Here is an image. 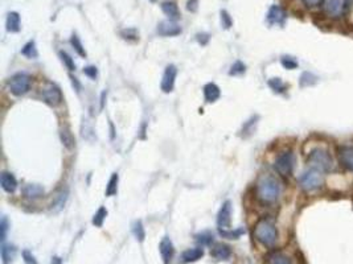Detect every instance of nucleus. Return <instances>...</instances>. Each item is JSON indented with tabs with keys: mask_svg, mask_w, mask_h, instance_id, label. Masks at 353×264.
Listing matches in <instances>:
<instances>
[{
	"mask_svg": "<svg viewBox=\"0 0 353 264\" xmlns=\"http://www.w3.org/2000/svg\"><path fill=\"white\" fill-rule=\"evenodd\" d=\"M265 264H292L291 259L281 251H273L266 256Z\"/></svg>",
	"mask_w": 353,
	"mask_h": 264,
	"instance_id": "20",
	"label": "nucleus"
},
{
	"mask_svg": "<svg viewBox=\"0 0 353 264\" xmlns=\"http://www.w3.org/2000/svg\"><path fill=\"white\" fill-rule=\"evenodd\" d=\"M44 188L37 183H28L22 188V196L28 200H37L44 196Z\"/></svg>",
	"mask_w": 353,
	"mask_h": 264,
	"instance_id": "15",
	"label": "nucleus"
},
{
	"mask_svg": "<svg viewBox=\"0 0 353 264\" xmlns=\"http://www.w3.org/2000/svg\"><path fill=\"white\" fill-rule=\"evenodd\" d=\"M353 9V0H344V11L345 12H348Z\"/></svg>",
	"mask_w": 353,
	"mask_h": 264,
	"instance_id": "48",
	"label": "nucleus"
},
{
	"mask_svg": "<svg viewBox=\"0 0 353 264\" xmlns=\"http://www.w3.org/2000/svg\"><path fill=\"white\" fill-rule=\"evenodd\" d=\"M60 57H61V61L65 63V66L69 69V70H76V63L73 61V59L66 53V52H60Z\"/></svg>",
	"mask_w": 353,
	"mask_h": 264,
	"instance_id": "38",
	"label": "nucleus"
},
{
	"mask_svg": "<svg viewBox=\"0 0 353 264\" xmlns=\"http://www.w3.org/2000/svg\"><path fill=\"white\" fill-rule=\"evenodd\" d=\"M132 233H134L135 238L138 239L139 242H143L144 238H146V233H144V227L140 221H136L132 226Z\"/></svg>",
	"mask_w": 353,
	"mask_h": 264,
	"instance_id": "33",
	"label": "nucleus"
},
{
	"mask_svg": "<svg viewBox=\"0 0 353 264\" xmlns=\"http://www.w3.org/2000/svg\"><path fill=\"white\" fill-rule=\"evenodd\" d=\"M7 231H8V221L5 217L1 218V222H0V239L4 241L5 235H7Z\"/></svg>",
	"mask_w": 353,
	"mask_h": 264,
	"instance_id": "40",
	"label": "nucleus"
},
{
	"mask_svg": "<svg viewBox=\"0 0 353 264\" xmlns=\"http://www.w3.org/2000/svg\"><path fill=\"white\" fill-rule=\"evenodd\" d=\"M187 9L189 12H196L197 9H199V1L197 0H188Z\"/></svg>",
	"mask_w": 353,
	"mask_h": 264,
	"instance_id": "44",
	"label": "nucleus"
},
{
	"mask_svg": "<svg viewBox=\"0 0 353 264\" xmlns=\"http://www.w3.org/2000/svg\"><path fill=\"white\" fill-rule=\"evenodd\" d=\"M324 183L323 176L320 172L316 169H309L300 176L299 185L304 192H315L317 189H320Z\"/></svg>",
	"mask_w": 353,
	"mask_h": 264,
	"instance_id": "4",
	"label": "nucleus"
},
{
	"mask_svg": "<svg viewBox=\"0 0 353 264\" xmlns=\"http://www.w3.org/2000/svg\"><path fill=\"white\" fill-rule=\"evenodd\" d=\"M302 1H303L307 7H317V5L322 4L324 0H302Z\"/></svg>",
	"mask_w": 353,
	"mask_h": 264,
	"instance_id": "46",
	"label": "nucleus"
},
{
	"mask_svg": "<svg viewBox=\"0 0 353 264\" xmlns=\"http://www.w3.org/2000/svg\"><path fill=\"white\" fill-rule=\"evenodd\" d=\"M16 255V248L11 244H3L1 246V259L3 264H12Z\"/></svg>",
	"mask_w": 353,
	"mask_h": 264,
	"instance_id": "25",
	"label": "nucleus"
},
{
	"mask_svg": "<svg viewBox=\"0 0 353 264\" xmlns=\"http://www.w3.org/2000/svg\"><path fill=\"white\" fill-rule=\"evenodd\" d=\"M245 70H246L245 63H242L241 61H236V62L232 65V67H230L229 74H230V76H240V74H243Z\"/></svg>",
	"mask_w": 353,
	"mask_h": 264,
	"instance_id": "37",
	"label": "nucleus"
},
{
	"mask_svg": "<svg viewBox=\"0 0 353 264\" xmlns=\"http://www.w3.org/2000/svg\"><path fill=\"white\" fill-rule=\"evenodd\" d=\"M159 250H160L161 259H163L164 264H170L175 254L174 244L171 242L170 238L168 237L163 238V241L160 242V246H159Z\"/></svg>",
	"mask_w": 353,
	"mask_h": 264,
	"instance_id": "13",
	"label": "nucleus"
},
{
	"mask_svg": "<svg viewBox=\"0 0 353 264\" xmlns=\"http://www.w3.org/2000/svg\"><path fill=\"white\" fill-rule=\"evenodd\" d=\"M122 36H123V39H132V40H138V32L135 31V29H126V31L122 32Z\"/></svg>",
	"mask_w": 353,
	"mask_h": 264,
	"instance_id": "41",
	"label": "nucleus"
},
{
	"mask_svg": "<svg viewBox=\"0 0 353 264\" xmlns=\"http://www.w3.org/2000/svg\"><path fill=\"white\" fill-rule=\"evenodd\" d=\"M0 183L1 188L4 189L7 193H14L18 188V181L15 179V176L9 172H3L0 176Z\"/></svg>",
	"mask_w": 353,
	"mask_h": 264,
	"instance_id": "17",
	"label": "nucleus"
},
{
	"mask_svg": "<svg viewBox=\"0 0 353 264\" xmlns=\"http://www.w3.org/2000/svg\"><path fill=\"white\" fill-rule=\"evenodd\" d=\"M157 33L164 37L177 36V35L181 33V27H180L179 24H176L174 20H164V21L159 22Z\"/></svg>",
	"mask_w": 353,
	"mask_h": 264,
	"instance_id": "11",
	"label": "nucleus"
},
{
	"mask_svg": "<svg viewBox=\"0 0 353 264\" xmlns=\"http://www.w3.org/2000/svg\"><path fill=\"white\" fill-rule=\"evenodd\" d=\"M106 215H108V210L105 209V207H99L98 211L94 214L93 217V224L94 226H97V227H101L103 224V221L106 218Z\"/></svg>",
	"mask_w": 353,
	"mask_h": 264,
	"instance_id": "32",
	"label": "nucleus"
},
{
	"mask_svg": "<svg viewBox=\"0 0 353 264\" xmlns=\"http://www.w3.org/2000/svg\"><path fill=\"white\" fill-rule=\"evenodd\" d=\"M307 162L312 169L319 172H330L333 168V159L331 153L324 148H315L307 156Z\"/></svg>",
	"mask_w": 353,
	"mask_h": 264,
	"instance_id": "3",
	"label": "nucleus"
},
{
	"mask_svg": "<svg viewBox=\"0 0 353 264\" xmlns=\"http://www.w3.org/2000/svg\"><path fill=\"white\" fill-rule=\"evenodd\" d=\"M150 1H155V0H150Z\"/></svg>",
	"mask_w": 353,
	"mask_h": 264,
	"instance_id": "50",
	"label": "nucleus"
},
{
	"mask_svg": "<svg viewBox=\"0 0 353 264\" xmlns=\"http://www.w3.org/2000/svg\"><path fill=\"white\" fill-rule=\"evenodd\" d=\"M60 139H61V143L64 144V147L69 149V151H72L73 148L76 147V139H74V136L70 132V130L66 128V127L60 131Z\"/></svg>",
	"mask_w": 353,
	"mask_h": 264,
	"instance_id": "23",
	"label": "nucleus"
},
{
	"mask_svg": "<svg viewBox=\"0 0 353 264\" xmlns=\"http://www.w3.org/2000/svg\"><path fill=\"white\" fill-rule=\"evenodd\" d=\"M20 15L18 12H9L7 16V31L16 33L20 31Z\"/></svg>",
	"mask_w": 353,
	"mask_h": 264,
	"instance_id": "24",
	"label": "nucleus"
},
{
	"mask_svg": "<svg viewBox=\"0 0 353 264\" xmlns=\"http://www.w3.org/2000/svg\"><path fill=\"white\" fill-rule=\"evenodd\" d=\"M22 258H24V262L27 264H37L36 259H35V256L32 255L31 252L28 250H24L22 251Z\"/></svg>",
	"mask_w": 353,
	"mask_h": 264,
	"instance_id": "42",
	"label": "nucleus"
},
{
	"mask_svg": "<svg viewBox=\"0 0 353 264\" xmlns=\"http://www.w3.org/2000/svg\"><path fill=\"white\" fill-rule=\"evenodd\" d=\"M31 77L25 74V73H18L14 77H11L8 81V89L16 97H22V95L27 94L29 89H31Z\"/></svg>",
	"mask_w": 353,
	"mask_h": 264,
	"instance_id": "5",
	"label": "nucleus"
},
{
	"mask_svg": "<svg viewBox=\"0 0 353 264\" xmlns=\"http://www.w3.org/2000/svg\"><path fill=\"white\" fill-rule=\"evenodd\" d=\"M220 95H221L220 87L215 83H208V85L204 86V97H205V101L208 103L216 102L220 98Z\"/></svg>",
	"mask_w": 353,
	"mask_h": 264,
	"instance_id": "22",
	"label": "nucleus"
},
{
	"mask_svg": "<svg viewBox=\"0 0 353 264\" xmlns=\"http://www.w3.org/2000/svg\"><path fill=\"white\" fill-rule=\"evenodd\" d=\"M287 15L281 5H271L267 12V22L270 25H283Z\"/></svg>",
	"mask_w": 353,
	"mask_h": 264,
	"instance_id": "10",
	"label": "nucleus"
},
{
	"mask_svg": "<svg viewBox=\"0 0 353 264\" xmlns=\"http://www.w3.org/2000/svg\"><path fill=\"white\" fill-rule=\"evenodd\" d=\"M254 238L265 247H273L277 243L278 231L273 222L261 220L254 227Z\"/></svg>",
	"mask_w": 353,
	"mask_h": 264,
	"instance_id": "2",
	"label": "nucleus"
},
{
	"mask_svg": "<svg viewBox=\"0 0 353 264\" xmlns=\"http://www.w3.org/2000/svg\"><path fill=\"white\" fill-rule=\"evenodd\" d=\"M232 24H233V20L232 18H230V15L223 9V11H221V25H222L225 29H229V28L232 27Z\"/></svg>",
	"mask_w": 353,
	"mask_h": 264,
	"instance_id": "39",
	"label": "nucleus"
},
{
	"mask_svg": "<svg viewBox=\"0 0 353 264\" xmlns=\"http://www.w3.org/2000/svg\"><path fill=\"white\" fill-rule=\"evenodd\" d=\"M245 233L243 228H237V230H229V228H220V235L226 239H238L242 234Z\"/></svg>",
	"mask_w": 353,
	"mask_h": 264,
	"instance_id": "27",
	"label": "nucleus"
},
{
	"mask_svg": "<svg viewBox=\"0 0 353 264\" xmlns=\"http://www.w3.org/2000/svg\"><path fill=\"white\" fill-rule=\"evenodd\" d=\"M323 11L328 18L337 19L344 12V1L341 0H324Z\"/></svg>",
	"mask_w": 353,
	"mask_h": 264,
	"instance_id": "8",
	"label": "nucleus"
},
{
	"mask_svg": "<svg viewBox=\"0 0 353 264\" xmlns=\"http://www.w3.org/2000/svg\"><path fill=\"white\" fill-rule=\"evenodd\" d=\"M213 234L209 231H204L201 234H197L196 235V242L201 246H210L213 243Z\"/></svg>",
	"mask_w": 353,
	"mask_h": 264,
	"instance_id": "28",
	"label": "nucleus"
},
{
	"mask_svg": "<svg viewBox=\"0 0 353 264\" xmlns=\"http://www.w3.org/2000/svg\"><path fill=\"white\" fill-rule=\"evenodd\" d=\"M70 81H72L73 87H74V89H76L77 91H80V90H81V85H80V82H78V80H77L76 77L70 76Z\"/></svg>",
	"mask_w": 353,
	"mask_h": 264,
	"instance_id": "47",
	"label": "nucleus"
},
{
	"mask_svg": "<svg viewBox=\"0 0 353 264\" xmlns=\"http://www.w3.org/2000/svg\"><path fill=\"white\" fill-rule=\"evenodd\" d=\"M268 86L271 87V90H274L275 93H283L285 90H286L287 86L283 83L281 78H271L270 81H268Z\"/></svg>",
	"mask_w": 353,
	"mask_h": 264,
	"instance_id": "34",
	"label": "nucleus"
},
{
	"mask_svg": "<svg viewBox=\"0 0 353 264\" xmlns=\"http://www.w3.org/2000/svg\"><path fill=\"white\" fill-rule=\"evenodd\" d=\"M118 181H119V176L118 173H112V176L109 180L108 186H106V197H111L114 194H116L118 190Z\"/></svg>",
	"mask_w": 353,
	"mask_h": 264,
	"instance_id": "26",
	"label": "nucleus"
},
{
	"mask_svg": "<svg viewBox=\"0 0 353 264\" xmlns=\"http://www.w3.org/2000/svg\"><path fill=\"white\" fill-rule=\"evenodd\" d=\"M210 255L217 260H228L232 255V250L228 244L223 243H216L215 246L210 250Z\"/></svg>",
	"mask_w": 353,
	"mask_h": 264,
	"instance_id": "14",
	"label": "nucleus"
},
{
	"mask_svg": "<svg viewBox=\"0 0 353 264\" xmlns=\"http://www.w3.org/2000/svg\"><path fill=\"white\" fill-rule=\"evenodd\" d=\"M161 11L170 18V20H176V19L180 18L179 7L175 1H163L161 3Z\"/></svg>",
	"mask_w": 353,
	"mask_h": 264,
	"instance_id": "21",
	"label": "nucleus"
},
{
	"mask_svg": "<svg viewBox=\"0 0 353 264\" xmlns=\"http://www.w3.org/2000/svg\"><path fill=\"white\" fill-rule=\"evenodd\" d=\"M50 264H61V259H60V258H57V256H56V258H53V259H52V262H50Z\"/></svg>",
	"mask_w": 353,
	"mask_h": 264,
	"instance_id": "49",
	"label": "nucleus"
},
{
	"mask_svg": "<svg viewBox=\"0 0 353 264\" xmlns=\"http://www.w3.org/2000/svg\"><path fill=\"white\" fill-rule=\"evenodd\" d=\"M340 162L353 172V145H345L341 147L339 151Z\"/></svg>",
	"mask_w": 353,
	"mask_h": 264,
	"instance_id": "16",
	"label": "nucleus"
},
{
	"mask_svg": "<svg viewBox=\"0 0 353 264\" xmlns=\"http://www.w3.org/2000/svg\"><path fill=\"white\" fill-rule=\"evenodd\" d=\"M70 44H72V46L74 48V50H76L77 53L80 54L81 57H86L85 48H84V45H82V42H81V40L78 39L77 35H73V36L70 37Z\"/></svg>",
	"mask_w": 353,
	"mask_h": 264,
	"instance_id": "31",
	"label": "nucleus"
},
{
	"mask_svg": "<svg viewBox=\"0 0 353 264\" xmlns=\"http://www.w3.org/2000/svg\"><path fill=\"white\" fill-rule=\"evenodd\" d=\"M202 256H204V250L201 247H196V248H189V250L184 251L180 259H181V263L187 264L197 262L199 259H201Z\"/></svg>",
	"mask_w": 353,
	"mask_h": 264,
	"instance_id": "18",
	"label": "nucleus"
},
{
	"mask_svg": "<svg viewBox=\"0 0 353 264\" xmlns=\"http://www.w3.org/2000/svg\"><path fill=\"white\" fill-rule=\"evenodd\" d=\"M257 121H258V117H253L250 121H247L242 127V135L243 136H249L254 132V127L257 124Z\"/></svg>",
	"mask_w": 353,
	"mask_h": 264,
	"instance_id": "35",
	"label": "nucleus"
},
{
	"mask_svg": "<svg viewBox=\"0 0 353 264\" xmlns=\"http://www.w3.org/2000/svg\"><path fill=\"white\" fill-rule=\"evenodd\" d=\"M67 196H69L67 189H61V190L54 196L53 201L50 203V210L54 211V213H57V211L61 210L64 207V205H65V202H66Z\"/></svg>",
	"mask_w": 353,
	"mask_h": 264,
	"instance_id": "19",
	"label": "nucleus"
},
{
	"mask_svg": "<svg viewBox=\"0 0 353 264\" xmlns=\"http://www.w3.org/2000/svg\"><path fill=\"white\" fill-rule=\"evenodd\" d=\"M22 53L28 57V59H35L37 57V49L36 45H35V41H29L27 44L24 45V48L22 49Z\"/></svg>",
	"mask_w": 353,
	"mask_h": 264,
	"instance_id": "29",
	"label": "nucleus"
},
{
	"mask_svg": "<svg viewBox=\"0 0 353 264\" xmlns=\"http://www.w3.org/2000/svg\"><path fill=\"white\" fill-rule=\"evenodd\" d=\"M281 63L283 65V67H286L288 70H294L298 67V61L291 56H283L281 59Z\"/></svg>",
	"mask_w": 353,
	"mask_h": 264,
	"instance_id": "36",
	"label": "nucleus"
},
{
	"mask_svg": "<svg viewBox=\"0 0 353 264\" xmlns=\"http://www.w3.org/2000/svg\"><path fill=\"white\" fill-rule=\"evenodd\" d=\"M41 97L44 99L45 103H48L49 106H58L63 102V93L58 89V86L54 83H46V85L41 89Z\"/></svg>",
	"mask_w": 353,
	"mask_h": 264,
	"instance_id": "7",
	"label": "nucleus"
},
{
	"mask_svg": "<svg viewBox=\"0 0 353 264\" xmlns=\"http://www.w3.org/2000/svg\"><path fill=\"white\" fill-rule=\"evenodd\" d=\"M84 74L90 78H95V77L98 76V70H97V67L95 66H86L84 69Z\"/></svg>",
	"mask_w": 353,
	"mask_h": 264,
	"instance_id": "43",
	"label": "nucleus"
},
{
	"mask_svg": "<svg viewBox=\"0 0 353 264\" xmlns=\"http://www.w3.org/2000/svg\"><path fill=\"white\" fill-rule=\"evenodd\" d=\"M281 194V183L274 176L262 175L257 181V197L264 203H273Z\"/></svg>",
	"mask_w": 353,
	"mask_h": 264,
	"instance_id": "1",
	"label": "nucleus"
},
{
	"mask_svg": "<svg viewBox=\"0 0 353 264\" xmlns=\"http://www.w3.org/2000/svg\"><path fill=\"white\" fill-rule=\"evenodd\" d=\"M294 165H295V155L292 151H285L282 152L275 160L274 168L277 170L278 173L283 177H288L294 170Z\"/></svg>",
	"mask_w": 353,
	"mask_h": 264,
	"instance_id": "6",
	"label": "nucleus"
},
{
	"mask_svg": "<svg viewBox=\"0 0 353 264\" xmlns=\"http://www.w3.org/2000/svg\"><path fill=\"white\" fill-rule=\"evenodd\" d=\"M209 35H208V33H199V35H197V36H196V39H197V41H199V42H200V44H201V45H205L206 44V42H208V41H209Z\"/></svg>",
	"mask_w": 353,
	"mask_h": 264,
	"instance_id": "45",
	"label": "nucleus"
},
{
	"mask_svg": "<svg viewBox=\"0 0 353 264\" xmlns=\"http://www.w3.org/2000/svg\"><path fill=\"white\" fill-rule=\"evenodd\" d=\"M230 215H232V202L225 201L217 215V224L220 228L230 227Z\"/></svg>",
	"mask_w": 353,
	"mask_h": 264,
	"instance_id": "12",
	"label": "nucleus"
},
{
	"mask_svg": "<svg viewBox=\"0 0 353 264\" xmlns=\"http://www.w3.org/2000/svg\"><path fill=\"white\" fill-rule=\"evenodd\" d=\"M316 82H317V77L313 76L312 73L306 72L302 74V77H300V86H302V87H306V86H312V85H315Z\"/></svg>",
	"mask_w": 353,
	"mask_h": 264,
	"instance_id": "30",
	"label": "nucleus"
},
{
	"mask_svg": "<svg viewBox=\"0 0 353 264\" xmlns=\"http://www.w3.org/2000/svg\"><path fill=\"white\" fill-rule=\"evenodd\" d=\"M177 76V69L175 65H168L164 70L163 74V80H161V90L164 93H171L174 90L175 86V80Z\"/></svg>",
	"mask_w": 353,
	"mask_h": 264,
	"instance_id": "9",
	"label": "nucleus"
}]
</instances>
